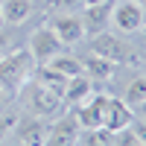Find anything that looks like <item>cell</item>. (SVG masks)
I'll return each mask as SVG.
<instances>
[{
	"label": "cell",
	"instance_id": "obj_25",
	"mask_svg": "<svg viewBox=\"0 0 146 146\" xmlns=\"http://www.w3.org/2000/svg\"><path fill=\"white\" fill-rule=\"evenodd\" d=\"M3 105H6V91L0 88V111H3Z\"/></svg>",
	"mask_w": 146,
	"mask_h": 146
},
{
	"label": "cell",
	"instance_id": "obj_7",
	"mask_svg": "<svg viewBox=\"0 0 146 146\" xmlns=\"http://www.w3.org/2000/svg\"><path fill=\"white\" fill-rule=\"evenodd\" d=\"M105 102H108V96H105V94H91L85 102L73 105V108H76L73 114H76V120H79V129H100V126H102Z\"/></svg>",
	"mask_w": 146,
	"mask_h": 146
},
{
	"label": "cell",
	"instance_id": "obj_27",
	"mask_svg": "<svg viewBox=\"0 0 146 146\" xmlns=\"http://www.w3.org/2000/svg\"><path fill=\"white\" fill-rule=\"evenodd\" d=\"M6 27V21H3V12H0V29H3Z\"/></svg>",
	"mask_w": 146,
	"mask_h": 146
},
{
	"label": "cell",
	"instance_id": "obj_8",
	"mask_svg": "<svg viewBox=\"0 0 146 146\" xmlns=\"http://www.w3.org/2000/svg\"><path fill=\"white\" fill-rule=\"evenodd\" d=\"M131 120H135V111L126 105V100H117V96H108L105 102V111H102V129H108L114 135V131H123L131 126Z\"/></svg>",
	"mask_w": 146,
	"mask_h": 146
},
{
	"label": "cell",
	"instance_id": "obj_6",
	"mask_svg": "<svg viewBox=\"0 0 146 146\" xmlns=\"http://www.w3.org/2000/svg\"><path fill=\"white\" fill-rule=\"evenodd\" d=\"M62 41L56 38V32L50 29V27H41V29H35L32 32V38H29V53H32V58L38 64H44V62H50L53 56H58L62 53Z\"/></svg>",
	"mask_w": 146,
	"mask_h": 146
},
{
	"label": "cell",
	"instance_id": "obj_24",
	"mask_svg": "<svg viewBox=\"0 0 146 146\" xmlns=\"http://www.w3.org/2000/svg\"><path fill=\"white\" fill-rule=\"evenodd\" d=\"M131 111H135V117H140V120H146V100H143V102H137L135 108H131Z\"/></svg>",
	"mask_w": 146,
	"mask_h": 146
},
{
	"label": "cell",
	"instance_id": "obj_26",
	"mask_svg": "<svg viewBox=\"0 0 146 146\" xmlns=\"http://www.w3.org/2000/svg\"><path fill=\"white\" fill-rule=\"evenodd\" d=\"M94 3H105V0H82V6H94Z\"/></svg>",
	"mask_w": 146,
	"mask_h": 146
},
{
	"label": "cell",
	"instance_id": "obj_19",
	"mask_svg": "<svg viewBox=\"0 0 146 146\" xmlns=\"http://www.w3.org/2000/svg\"><path fill=\"white\" fill-rule=\"evenodd\" d=\"M114 146H143V143L135 137L131 129H123V131H114Z\"/></svg>",
	"mask_w": 146,
	"mask_h": 146
},
{
	"label": "cell",
	"instance_id": "obj_30",
	"mask_svg": "<svg viewBox=\"0 0 146 146\" xmlns=\"http://www.w3.org/2000/svg\"><path fill=\"white\" fill-rule=\"evenodd\" d=\"M0 6H3V0H0Z\"/></svg>",
	"mask_w": 146,
	"mask_h": 146
},
{
	"label": "cell",
	"instance_id": "obj_23",
	"mask_svg": "<svg viewBox=\"0 0 146 146\" xmlns=\"http://www.w3.org/2000/svg\"><path fill=\"white\" fill-rule=\"evenodd\" d=\"M50 6L64 9V6H82V0H50Z\"/></svg>",
	"mask_w": 146,
	"mask_h": 146
},
{
	"label": "cell",
	"instance_id": "obj_5",
	"mask_svg": "<svg viewBox=\"0 0 146 146\" xmlns=\"http://www.w3.org/2000/svg\"><path fill=\"white\" fill-rule=\"evenodd\" d=\"M91 53L102 56V58H108V62H114V64L126 62V58L131 56L129 44H126V41H120L117 35H111V32H96V35H94V41H91Z\"/></svg>",
	"mask_w": 146,
	"mask_h": 146
},
{
	"label": "cell",
	"instance_id": "obj_11",
	"mask_svg": "<svg viewBox=\"0 0 146 146\" xmlns=\"http://www.w3.org/2000/svg\"><path fill=\"white\" fill-rule=\"evenodd\" d=\"M85 9V32H105V27L111 23V9H114V0H105V3H94V6H82Z\"/></svg>",
	"mask_w": 146,
	"mask_h": 146
},
{
	"label": "cell",
	"instance_id": "obj_14",
	"mask_svg": "<svg viewBox=\"0 0 146 146\" xmlns=\"http://www.w3.org/2000/svg\"><path fill=\"white\" fill-rule=\"evenodd\" d=\"M35 82L62 96V94H64V85H67V76H62V73L53 70L50 64H38V67H35Z\"/></svg>",
	"mask_w": 146,
	"mask_h": 146
},
{
	"label": "cell",
	"instance_id": "obj_15",
	"mask_svg": "<svg viewBox=\"0 0 146 146\" xmlns=\"http://www.w3.org/2000/svg\"><path fill=\"white\" fill-rule=\"evenodd\" d=\"M0 12H3L6 23H23L32 15V0H3Z\"/></svg>",
	"mask_w": 146,
	"mask_h": 146
},
{
	"label": "cell",
	"instance_id": "obj_31",
	"mask_svg": "<svg viewBox=\"0 0 146 146\" xmlns=\"http://www.w3.org/2000/svg\"><path fill=\"white\" fill-rule=\"evenodd\" d=\"M21 146H23V143H21Z\"/></svg>",
	"mask_w": 146,
	"mask_h": 146
},
{
	"label": "cell",
	"instance_id": "obj_18",
	"mask_svg": "<svg viewBox=\"0 0 146 146\" xmlns=\"http://www.w3.org/2000/svg\"><path fill=\"white\" fill-rule=\"evenodd\" d=\"M88 135H85V146H114V135L108 129H85Z\"/></svg>",
	"mask_w": 146,
	"mask_h": 146
},
{
	"label": "cell",
	"instance_id": "obj_4",
	"mask_svg": "<svg viewBox=\"0 0 146 146\" xmlns=\"http://www.w3.org/2000/svg\"><path fill=\"white\" fill-rule=\"evenodd\" d=\"M79 140V120L76 114H64V117H58L56 123L47 129V140L44 146H76Z\"/></svg>",
	"mask_w": 146,
	"mask_h": 146
},
{
	"label": "cell",
	"instance_id": "obj_3",
	"mask_svg": "<svg viewBox=\"0 0 146 146\" xmlns=\"http://www.w3.org/2000/svg\"><path fill=\"white\" fill-rule=\"evenodd\" d=\"M143 21H146V6L135 3V0H117L111 9V27L123 35L143 29Z\"/></svg>",
	"mask_w": 146,
	"mask_h": 146
},
{
	"label": "cell",
	"instance_id": "obj_9",
	"mask_svg": "<svg viewBox=\"0 0 146 146\" xmlns=\"http://www.w3.org/2000/svg\"><path fill=\"white\" fill-rule=\"evenodd\" d=\"M50 29L56 32V38L62 44H79L85 38V23L79 15H56L50 21Z\"/></svg>",
	"mask_w": 146,
	"mask_h": 146
},
{
	"label": "cell",
	"instance_id": "obj_16",
	"mask_svg": "<svg viewBox=\"0 0 146 146\" xmlns=\"http://www.w3.org/2000/svg\"><path fill=\"white\" fill-rule=\"evenodd\" d=\"M44 64H50L53 70H58V73H62V76H67V79L82 73V62H79V58H73V56H64V53L53 56L50 62H44Z\"/></svg>",
	"mask_w": 146,
	"mask_h": 146
},
{
	"label": "cell",
	"instance_id": "obj_2",
	"mask_svg": "<svg viewBox=\"0 0 146 146\" xmlns=\"http://www.w3.org/2000/svg\"><path fill=\"white\" fill-rule=\"evenodd\" d=\"M21 102L27 111H32L35 117H50L58 111V105H62V96L53 94L50 88H44L38 82H23V88L18 91Z\"/></svg>",
	"mask_w": 146,
	"mask_h": 146
},
{
	"label": "cell",
	"instance_id": "obj_1",
	"mask_svg": "<svg viewBox=\"0 0 146 146\" xmlns=\"http://www.w3.org/2000/svg\"><path fill=\"white\" fill-rule=\"evenodd\" d=\"M32 53L18 47V50H9L0 58V88L6 94H18L23 88V82H29L32 76Z\"/></svg>",
	"mask_w": 146,
	"mask_h": 146
},
{
	"label": "cell",
	"instance_id": "obj_21",
	"mask_svg": "<svg viewBox=\"0 0 146 146\" xmlns=\"http://www.w3.org/2000/svg\"><path fill=\"white\" fill-rule=\"evenodd\" d=\"M131 131H135V137L146 146V120H131V126H129Z\"/></svg>",
	"mask_w": 146,
	"mask_h": 146
},
{
	"label": "cell",
	"instance_id": "obj_10",
	"mask_svg": "<svg viewBox=\"0 0 146 146\" xmlns=\"http://www.w3.org/2000/svg\"><path fill=\"white\" fill-rule=\"evenodd\" d=\"M15 135L23 146H44L47 140V126L41 117H23L15 123Z\"/></svg>",
	"mask_w": 146,
	"mask_h": 146
},
{
	"label": "cell",
	"instance_id": "obj_22",
	"mask_svg": "<svg viewBox=\"0 0 146 146\" xmlns=\"http://www.w3.org/2000/svg\"><path fill=\"white\" fill-rule=\"evenodd\" d=\"M9 50H15V47H12V35H6L3 29H0V58H3Z\"/></svg>",
	"mask_w": 146,
	"mask_h": 146
},
{
	"label": "cell",
	"instance_id": "obj_12",
	"mask_svg": "<svg viewBox=\"0 0 146 146\" xmlns=\"http://www.w3.org/2000/svg\"><path fill=\"white\" fill-rule=\"evenodd\" d=\"M91 94H94V79H88L85 73H79V76H70V79H67L62 100H64L67 105H79V102L88 100Z\"/></svg>",
	"mask_w": 146,
	"mask_h": 146
},
{
	"label": "cell",
	"instance_id": "obj_32",
	"mask_svg": "<svg viewBox=\"0 0 146 146\" xmlns=\"http://www.w3.org/2000/svg\"><path fill=\"white\" fill-rule=\"evenodd\" d=\"M143 6H146V3H143Z\"/></svg>",
	"mask_w": 146,
	"mask_h": 146
},
{
	"label": "cell",
	"instance_id": "obj_13",
	"mask_svg": "<svg viewBox=\"0 0 146 146\" xmlns=\"http://www.w3.org/2000/svg\"><path fill=\"white\" fill-rule=\"evenodd\" d=\"M82 73H85L88 79L105 82V79H111V76H114V62H108V58L91 53L88 58H82Z\"/></svg>",
	"mask_w": 146,
	"mask_h": 146
},
{
	"label": "cell",
	"instance_id": "obj_20",
	"mask_svg": "<svg viewBox=\"0 0 146 146\" xmlns=\"http://www.w3.org/2000/svg\"><path fill=\"white\" fill-rule=\"evenodd\" d=\"M15 123H18V120L12 114H0V143H3V137L9 135V131H15Z\"/></svg>",
	"mask_w": 146,
	"mask_h": 146
},
{
	"label": "cell",
	"instance_id": "obj_17",
	"mask_svg": "<svg viewBox=\"0 0 146 146\" xmlns=\"http://www.w3.org/2000/svg\"><path fill=\"white\" fill-rule=\"evenodd\" d=\"M143 100H146V76H137V79H131V85L126 88V105L135 108Z\"/></svg>",
	"mask_w": 146,
	"mask_h": 146
},
{
	"label": "cell",
	"instance_id": "obj_28",
	"mask_svg": "<svg viewBox=\"0 0 146 146\" xmlns=\"http://www.w3.org/2000/svg\"><path fill=\"white\" fill-rule=\"evenodd\" d=\"M135 3H140V6H143V3H146V0H135Z\"/></svg>",
	"mask_w": 146,
	"mask_h": 146
},
{
	"label": "cell",
	"instance_id": "obj_29",
	"mask_svg": "<svg viewBox=\"0 0 146 146\" xmlns=\"http://www.w3.org/2000/svg\"><path fill=\"white\" fill-rule=\"evenodd\" d=\"M143 41H146V29H143Z\"/></svg>",
	"mask_w": 146,
	"mask_h": 146
}]
</instances>
